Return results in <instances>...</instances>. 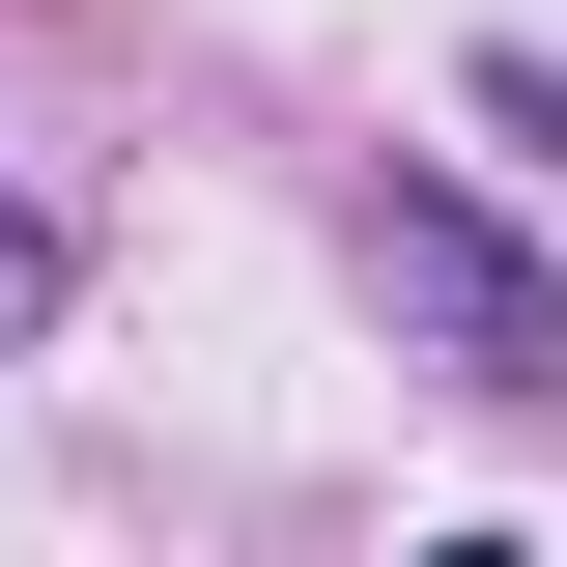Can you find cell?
Returning a JSON list of instances; mask_svg holds the SVG:
<instances>
[{
  "instance_id": "3",
  "label": "cell",
  "mask_w": 567,
  "mask_h": 567,
  "mask_svg": "<svg viewBox=\"0 0 567 567\" xmlns=\"http://www.w3.org/2000/svg\"><path fill=\"white\" fill-rule=\"evenodd\" d=\"M0 341H58V227H29V199H0Z\"/></svg>"
},
{
  "instance_id": "2",
  "label": "cell",
  "mask_w": 567,
  "mask_h": 567,
  "mask_svg": "<svg viewBox=\"0 0 567 567\" xmlns=\"http://www.w3.org/2000/svg\"><path fill=\"white\" fill-rule=\"evenodd\" d=\"M483 142H511V171L567 199V58H483Z\"/></svg>"
},
{
  "instance_id": "4",
  "label": "cell",
  "mask_w": 567,
  "mask_h": 567,
  "mask_svg": "<svg viewBox=\"0 0 567 567\" xmlns=\"http://www.w3.org/2000/svg\"><path fill=\"white\" fill-rule=\"evenodd\" d=\"M425 567H539V539H425Z\"/></svg>"
},
{
  "instance_id": "1",
  "label": "cell",
  "mask_w": 567,
  "mask_h": 567,
  "mask_svg": "<svg viewBox=\"0 0 567 567\" xmlns=\"http://www.w3.org/2000/svg\"><path fill=\"white\" fill-rule=\"evenodd\" d=\"M369 312H425V341H454V369H511V398H539V369H567V284L511 256L483 199H425V171H398V199H369Z\"/></svg>"
}]
</instances>
